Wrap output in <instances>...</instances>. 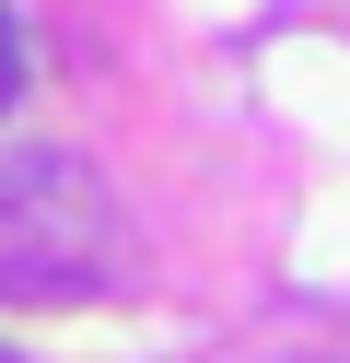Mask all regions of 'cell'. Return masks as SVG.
I'll return each mask as SVG.
<instances>
[{"mask_svg":"<svg viewBox=\"0 0 350 363\" xmlns=\"http://www.w3.org/2000/svg\"><path fill=\"white\" fill-rule=\"evenodd\" d=\"M0 363H12V352H0Z\"/></svg>","mask_w":350,"mask_h":363,"instance_id":"2","label":"cell"},{"mask_svg":"<svg viewBox=\"0 0 350 363\" xmlns=\"http://www.w3.org/2000/svg\"><path fill=\"white\" fill-rule=\"evenodd\" d=\"M12 71H23V48H12V24H0V106H12Z\"/></svg>","mask_w":350,"mask_h":363,"instance_id":"1","label":"cell"}]
</instances>
